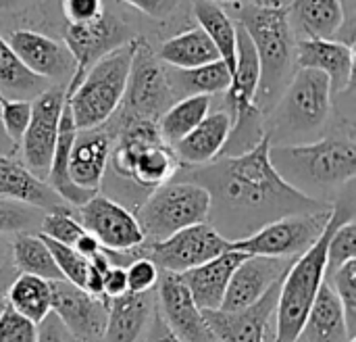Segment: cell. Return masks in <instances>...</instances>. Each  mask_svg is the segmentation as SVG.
Masks as SVG:
<instances>
[{
    "label": "cell",
    "mask_w": 356,
    "mask_h": 342,
    "mask_svg": "<svg viewBox=\"0 0 356 342\" xmlns=\"http://www.w3.org/2000/svg\"><path fill=\"white\" fill-rule=\"evenodd\" d=\"M269 138L238 157L194 167L173 180L202 186L211 196L209 224L227 240H242L263 226L298 213H313L330 205L313 201L286 184L269 161Z\"/></svg>",
    "instance_id": "6da1fadb"
},
{
    "label": "cell",
    "mask_w": 356,
    "mask_h": 342,
    "mask_svg": "<svg viewBox=\"0 0 356 342\" xmlns=\"http://www.w3.org/2000/svg\"><path fill=\"white\" fill-rule=\"evenodd\" d=\"M269 161L280 178L300 194L325 203L356 176V144L353 136H327L307 144L271 146ZM327 205V203H325Z\"/></svg>",
    "instance_id": "7a4b0ae2"
},
{
    "label": "cell",
    "mask_w": 356,
    "mask_h": 342,
    "mask_svg": "<svg viewBox=\"0 0 356 342\" xmlns=\"http://www.w3.org/2000/svg\"><path fill=\"white\" fill-rule=\"evenodd\" d=\"M250 38L259 56V90L257 107L267 115L290 81L292 67L296 65V40L288 23L286 6L252 2L240 8L238 23Z\"/></svg>",
    "instance_id": "3957f363"
},
{
    "label": "cell",
    "mask_w": 356,
    "mask_h": 342,
    "mask_svg": "<svg viewBox=\"0 0 356 342\" xmlns=\"http://www.w3.org/2000/svg\"><path fill=\"white\" fill-rule=\"evenodd\" d=\"M332 111L330 79L313 69H296L286 90L267 113L265 136L271 146L315 142Z\"/></svg>",
    "instance_id": "277c9868"
},
{
    "label": "cell",
    "mask_w": 356,
    "mask_h": 342,
    "mask_svg": "<svg viewBox=\"0 0 356 342\" xmlns=\"http://www.w3.org/2000/svg\"><path fill=\"white\" fill-rule=\"evenodd\" d=\"M353 219L350 211L346 205H334L332 207V217L319 236V240L305 251L300 257H296L286 272L280 295H277V307H275V326H273V336L275 342H294L315 299L325 282L327 274V242L330 236L338 226L344 221Z\"/></svg>",
    "instance_id": "5b68a950"
},
{
    "label": "cell",
    "mask_w": 356,
    "mask_h": 342,
    "mask_svg": "<svg viewBox=\"0 0 356 342\" xmlns=\"http://www.w3.org/2000/svg\"><path fill=\"white\" fill-rule=\"evenodd\" d=\"M108 121L115 130L108 163L117 176L144 190H156L179 173L181 165L173 148L163 142L156 121L125 119L117 113Z\"/></svg>",
    "instance_id": "8992f818"
},
{
    "label": "cell",
    "mask_w": 356,
    "mask_h": 342,
    "mask_svg": "<svg viewBox=\"0 0 356 342\" xmlns=\"http://www.w3.org/2000/svg\"><path fill=\"white\" fill-rule=\"evenodd\" d=\"M138 38L96 61L75 92L67 96L77 132L104 125L121 107Z\"/></svg>",
    "instance_id": "52a82bcc"
},
{
    "label": "cell",
    "mask_w": 356,
    "mask_h": 342,
    "mask_svg": "<svg viewBox=\"0 0 356 342\" xmlns=\"http://www.w3.org/2000/svg\"><path fill=\"white\" fill-rule=\"evenodd\" d=\"M209 213L211 196L202 186L171 180L152 190L134 215L144 242H163L190 226L209 221Z\"/></svg>",
    "instance_id": "ba28073f"
},
{
    "label": "cell",
    "mask_w": 356,
    "mask_h": 342,
    "mask_svg": "<svg viewBox=\"0 0 356 342\" xmlns=\"http://www.w3.org/2000/svg\"><path fill=\"white\" fill-rule=\"evenodd\" d=\"M332 207H325L313 213L280 217L263 226L254 234L242 240L229 242V249L248 257L296 259L319 240V236L323 234L332 217Z\"/></svg>",
    "instance_id": "9c48e42d"
},
{
    "label": "cell",
    "mask_w": 356,
    "mask_h": 342,
    "mask_svg": "<svg viewBox=\"0 0 356 342\" xmlns=\"http://www.w3.org/2000/svg\"><path fill=\"white\" fill-rule=\"evenodd\" d=\"M173 102L175 92L169 73L165 71L152 46L144 38H138L125 94L117 115L125 119L159 121Z\"/></svg>",
    "instance_id": "30bf717a"
},
{
    "label": "cell",
    "mask_w": 356,
    "mask_h": 342,
    "mask_svg": "<svg viewBox=\"0 0 356 342\" xmlns=\"http://www.w3.org/2000/svg\"><path fill=\"white\" fill-rule=\"evenodd\" d=\"M225 251H229V242L209 221L190 226L163 242H144L138 247L140 257L150 259L161 272L179 276Z\"/></svg>",
    "instance_id": "8fae6325"
},
{
    "label": "cell",
    "mask_w": 356,
    "mask_h": 342,
    "mask_svg": "<svg viewBox=\"0 0 356 342\" xmlns=\"http://www.w3.org/2000/svg\"><path fill=\"white\" fill-rule=\"evenodd\" d=\"M65 88L67 86L60 84L50 86L38 98L31 100V119L19 146L23 165L44 182L48 178L56 138H58L60 115L67 100Z\"/></svg>",
    "instance_id": "7c38bea8"
},
{
    "label": "cell",
    "mask_w": 356,
    "mask_h": 342,
    "mask_svg": "<svg viewBox=\"0 0 356 342\" xmlns=\"http://www.w3.org/2000/svg\"><path fill=\"white\" fill-rule=\"evenodd\" d=\"M129 40H134L129 27L108 10H104L92 23L67 25L63 44L67 46V50L75 61V71L65 88V94L71 96L79 86V81L83 79V75L88 73V69L96 61H100L104 54L113 52L115 48L127 44Z\"/></svg>",
    "instance_id": "4fadbf2b"
},
{
    "label": "cell",
    "mask_w": 356,
    "mask_h": 342,
    "mask_svg": "<svg viewBox=\"0 0 356 342\" xmlns=\"http://www.w3.org/2000/svg\"><path fill=\"white\" fill-rule=\"evenodd\" d=\"M77 215L83 230L108 253H127L144 244V234L136 221V215L108 196H92L77 209Z\"/></svg>",
    "instance_id": "5bb4252c"
},
{
    "label": "cell",
    "mask_w": 356,
    "mask_h": 342,
    "mask_svg": "<svg viewBox=\"0 0 356 342\" xmlns=\"http://www.w3.org/2000/svg\"><path fill=\"white\" fill-rule=\"evenodd\" d=\"M50 288L52 313L69 336L75 342H102L108 320V299L92 297L65 280L50 282Z\"/></svg>",
    "instance_id": "9a60e30c"
},
{
    "label": "cell",
    "mask_w": 356,
    "mask_h": 342,
    "mask_svg": "<svg viewBox=\"0 0 356 342\" xmlns=\"http://www.w3.org/2000/svg\"><path fill=\"white\" fill-rule=\"evenodd\" d=\"M159 316L181 342H219L207 324L204 311L194 303L179 274L161 272L156 282Z\"/></svg>",
    "instance_id": "2e32d148"
},
{
    "label": "cell",
    "mask_w": 356,
    "mask_h": 342,
    "mask_svg": "<svg viewBox=\"0 0 356 342\" xmlns=\"http://www.w3.org/2000/svg\"><path fill=\"white\" fill-rule=\"evenodd\" d=\"M6 42L33 75L60 86L69 84L75 71V61L63 42L33 29H15Z\"/></svg>",
    "instance_id": "e0dca14e"
},
{
    "label": "cell",
    "mask_w": 356,
    "mask_h": 342,
    "mask_svg": "<svg viewBox=\"0 0 356 342\" xmlns=\"http://www.w3.org/2000/svg\"><path fill=\"white\" fill-rule=\"evenodd\" d=\"M284 280V278H282ZM282 280L275 282L254 305L240 311H204L207 324L219 342H265L273 330L277 295Z\"/></svg>",
    "instance_id": "ac0fdd59"
},
{
    "label": "cell",
    "mask_w": 356,
    "mask_h": 342,
    "mask_svg": "<svg viewBox=\"0 0 356 342\" xmlns=\"http://www.w3.org/2000/svg\"><path fill=\"white\" fill-rule=\"evenodd\" d=\"M113 144L115 130L108 121L100 127L77 132L69 155V176L77 188L98 194L104 182Z\"/></svg>",
    "instance_id": "d6986e66"
},
{
    "label": "cell",
    "mask_w": 356,
    "mask_h": 342,
    "mask_svg": "<svg viewBox=\"0 0 356 342\" xmlns=\"http://www.w3.org/2000/svg\"><path fill=\"white\" fill-rule=\"evenodd\" d=\"M292 261L294 259L246 257L232 274L219 311H240L254 305L275 282L286 276Z\"/></svg>",
    "instance_id": "ffe728a7"
},
{
    "label": "cell",
    "mask_w": 356,
    "mask_h": 342,
    "mask_svg": "<svg viewBox=\"0 0 356 342\" xmlns=\"http://www.w3.org/2000/svg\"><path fill=\"white\" fill-rule=\"evenodd\" d=\"M298 69H313L330 79L332 94L350 88L355 73V50L348 42L338 40H300L294 54Z\"/></svg>",
    "instance_id": "44dd1931"
},
{
    "label": "cell",
    "mask_w": 356,
    "mask_h": 342,
    "mask_svg": "<svg viewBox=\"0 0 356 342\" xmlns=\"http://www.w3.org/2000/svg\"><path fill=\"white\" fill-rule=\"evenodd\" d=\"M0 196L46 213L69 211L71 207L40 178H35L21 161L0 150Z\"/></svg>",
    "instance_id": "7402d4cb"
},
{
    "label": "cell",
    "mask_w": 356,
    "mask_h": 342,
    "mask_svg": "<svg viewBox=\"0 0 356 342\" xmlns=\"http://www.w3.org/2000/svg\"><path fill=\"white\" fill-rule=\"evenodd\" d=\"M246 257L248 255H242V253L229 249V251L221 253L219 257L181 274L186 288L190 290L194 303L202 311H219L221 309L232 274Z\"/></svg>",
    "instance_id": "603a6c76"
},
{
    "label": "cell",
    "mask_w": 356,
    "mask_h": 342,
    "mask_svg": "<svg viewBox=\"0 0 356 342\" xmlns=\"http://www.w3.org/2000/svg\"><path fill=\"white\" fill-rule=\"evenodd\" d=\"M232 134V117L227 111L209 113L184 140L173 146L179 165L202 167L217 161Z\"/></svg>",
    "instance_id": "cb8c5ba5"
},
{
    "label": "cell",
    "mask_w": 356,
    "mask_h": 342,
    "mask_svg": "<svg viewBox=\"0 0 356 342\" xmlns=\"http://www.w3.org/2000/svg\"><path fill=\"white\" fill-rule=\"evenodd\" d=\"M292 33L300 40H334L344 27V0H290L286 8Z\"/></svg>",
    "instance_id": "d4e9b609"
},
{
    "label": "cell",
    "mask_w": 356,
    "mask_h": 342,
    "mask_svg": "<svg viewBox=\"0 0 356 342\" xmlns=\"http://www.w3.org/2000/svg\"><path fill=\"white\" fill-rule=\"evenodd\" d=\"M344 309L330 288L327 282L321 284L317 299L294 342H350Z\"/></svg>",
    "instance_id": "484cf974"
},
{
    "label": "cell",
    "mask_w": 356,
    "mask_h": 342,
    "mask_svg": "<svg viewBox=\"0 0 356 342\" xmlns=\"http://www.w3.org/2000/svg\"><path fill=\"white\" fill-rule=\"evenodd\" d=\"M152 311L154 307L150 293H125L123 297L111 299L102 342H138L150 322Z\"/></svg>",
    "instance_id": "4316f807"
},
{
    "label": "cell",
    "mask_w": 356,
    "mask_h": 342,
    "mask_svg": "<svg viewBox=\"0 0 356 342\" xmlns=\"http://www.w3.org/2000/svg\"><path fill=\"white\" fill-rule=\"evenodd\" d=\"M156 56L161 63L173 69H196L219 61L217 48L200 27H192L169 38L161 44Z\"/></svg>",
    "instance_id": "83f0119b"
},
{
    "label": "cell",
    "mask_w": 356,
    "mask_h": 342,
    "mask_svg": "<svg viewBox=\"0 0 356 342\" xmlns=\"http://www.w3.org/2000/svg\"><path fill=\"white\" fill-rule=\"evenodd\" d=\"M194 17L198 27L211 38L213 46L219 52V59L225 63L229 73L236 69V46H238V25L227 17V13L211 0H194Z\"/></svg>",
    "instance_id": "f1b7e54d"
},
{
    "label": "cell",
    "mask_w": 356,
    "mask_h": 342,
    "mask_svg": "<svg viewBox=\"0 0 356 342\" xmlns=\"http://www.w3.org/2000/svg\"><path fill=\"white\" fill-rule=\"evenodd\" d=\"M8 307L31 324H42L52 313V288L48 280L19 274L6 290Z\"/></svg>",
    "instance_id": "f546056e"
},
{
    "label": "cell",
    "mask_w": 356,
    "mask_h": 342,
    "mask_svg": "<svg viewBox=\"0 0 356 342\" xmlns=\"http://www.w3.org/2000/svg\"><path fill=\"white\" fill-rule=\"evenodd\" d=\"M48 88L50 81L33 75L0 36V96L10 100H33Z\"/></svg>",
    "instance_id": "4dcf8cb0"
},
{
    "label": "cell",
    "mask_w": 356,
    "mask_h": 342,
    "mask_svg": "<svg viewBox=\"0 0 356 342\" xmlns=\"http://www.w3.org/2000/svg\"><path fill=\"white\" fill-rule=\"evenodd\" d=\"M175 98L186 96H213L227 92L232 84V73L225 67V63L219 59L215 63L196 67V69H173V75H169Z\"/></svg>",
    "instance_id": "1f68e13d"
},
{
    "label": "cell",
    "mask_w": 356,
    "mask_h": 342,
    "mask_svg": "<svg viewBox=\"0 0 356 342\" xmlns=\"http://www.w3.org/2000/svg\"><path fill=\"white\" fill-rule=\"evenodd\" d=\"M209 113H211V96H186L175 100L156 121L163 142L173 148Z\"/></svg>",
    "instance_id": "d6a6232c"
},
{
    "label": "cell",
    "mask_w": 356,
    "mask_h": 342,
    "mask_svg": "<svg viewBox=\"0 0 356 342\" xmlns=\"http://www.w3.org/2000/svg\"><path fill=\"white\" fill-rule=\"evenodd\" d=\"M13 261L19 274L35 276L48 282H60L63 276L42 236L21 232L13 240Z\"/></svg>",
    "instance_id": "836d02e7"
},
{
    "label": "cell",
    "mask_w": 356,
    "mask_h": 342,
    "mask_svg": "<svg viewBox=\"0 0 356 342\" xmlns=\"http://www.w3.org/2000/svg\"><path fill=\"white\" fill-rule=\"evenodd\" d=\"M325 282L330 284V288L334 290V295L338 297L344 309L348 334L356 339V259L348 261L334 274H330Z\"/></svg>",
    "instance_id": "e575fe53"
},
{
    "label": "cell",
    "mask_w": 356,
    "mask_h": 342,
    "mask_svg": "<svg viewBox=\"0 0 356 342\" xmlns=\"http://www.w3.org/2000/svg\"><path fill=\"white\" fill-rule=\"evenodd\" d=\"M31 119V100H10L2 98L0 107V123L4 130L6 140L10 142V157L19 153L23 134Z\"/></svg>",
    "instance_id": "d590c367"
},
{
    "label": "cell",
    "mask_w": 356,
    "mask_h": 342,
    "mask_svg": "<svg viewBox=\"0 0 356 342\" xmlns=\"http://www.w3.org/2000/svg\"><path fill=\"white\" fill-rule=\"evenodd\" d=\"M42 236V234H40ZM44 238V236H42ZM60 276L65 282L77 286V288H83V282H86V276H88V259H83L73 247H67V244H58L50 238H44Z\"/></svg>",
    "instance_id": "8d00e7d4"
},
{
    "label": "cell",
    "mask_w": 356,
    "mask_h": 342,
    "mask_svg": "<svg viewBox=\"0 0 356 342\" xmlns=\"http://www.w3.org/2000/svg\"><path fill=\"white\" fill-rule=\"evenodd\" d=\"M356 259V224L355 219L344 221L342 226H338L334 230V234L330 236L327 242V274H334L336 270H340L342 265H346L348 261Z\"/></svg>",
    "instance_id": "74e56055"
},
{
    "label": "cell",
    "mask_w": 356,
    "mask_h": 342,
    "mask_svg": "<svg viewBox=\"0 0 356 342\" xmlns=\"http://www.w3.org/2000/svg\"><path fill=\"white\" fill-rule=\"evenodd\" d=\"M86 234L83 226L79 224V219L69 211H54V213H46L42 219V236L50 238L58 244H67L73 247L81 236Z\"/></svg>",
    "instance_id": "f35d334b"
},
{
    "label": "cell",
    "mask_w": 356,
    "mask_h": 342,
    "mask_svg": "<svg viewBox=\"0 0 356 342\" xmlns=\"http://www.w3.org/2000/svg\"><path fill=\"white\" fill-rule=\"evenodd\" d=\"M125 276H127V293L144 295V293H152L156 288L161 270L150 259L138 255L125 267Z\"/></svg>",
    "instance_id": "ab89813d"
},
{
    "label": "cell",
    "mask_w": 356,
    "mask_h": 342,
    "mask_svg": "<svg viewBox=\"0 0 356 342\" xmlns=\"http://www.w3.org/2000/svg\"><path fill=\"white\" fill-rule=\"evenodd\" d=\"M38 326L21 318L8 305L0 313V342H35Z\"/></svg>",
    "instance_id": "60d3db41"
},
{
    "label": "cell",
    "mask_w": 356,
    "mask_h": 342,
    "mask_svg": "<svg viewBox=\"0 0 356 342\" xmlns=\"http://www.w3.org/2000/svg\"><path fill=\"white\" fill-rule=\"evenodd\" d=\"M35 221V215L29 207H23L21 203H13L6 199H0V232H25Z\"/></svg>",
    "instance_id": "b9f144b4"
},
{
    "label": "cell",
    "mask_w": 356,
    "mask_h": 342,
    "mask_svg": "<svg viewBox=\"0 0 356 342\" xmlns=\"http://www.w3.org/2000/svg\"><path fill=\"white\" fill-rule=\"evenodd\" d=\"M63 15L67 19V25H83L96 21L106 8L104 0H63Z\"/></svg>",
    "instance_id": "7bdbcfd3"
},
{
    "label": "cell",
    "mask_w": 356,
    "mask_h": 342,
    "mask_svg": "<svg viewBox=\"0 0 356 342\" xmlns=\"http://www.w3.org/2000/svg\"><path fill=\"white\" fill-rule=\"evenodd\" d=\"M152 19H167L177 8L179 0H121Z\"/></svg>",
    "instance_id": "ee69618b"
},
{
    "label": "cell",
    "mask_w": 356,
    "mask_h": 342,
    "mask_svg": "<svg viewBox=\"0 0 356 342\" xmlns=\"http://www.w3.org/2000/svg\"><path fill=\"white\" fill-rule=\"evenodd\" d=\"M102 293L104 297L111 301V299H117V297H123L127 293V276H125V267L121 265H113L104 278H102Z\"/></svg>",
    "instance_id": "f6af8a7d"
},
{
    "label": "cell",
    "mask_w": 356,
    "mask_h": 342,
    "mask_svg": "<svg viewBox=\"0 0 356 342\" xmlns=\"http://www.w3.org/2000/svg\"><path fill=\"white\" fill-rule=\"evenodd\" d=\"M35 342H73L65 326L56 320L54 313H50L42 324H38V336Z\"/></svg>",
    "instance_id": "bcb514c9"
},
{
    "label": "cell",
    "mask_w": 356,
    "mask_h": 342,
    "mask_svg": "<svg viewBox=\"0 0 356 342\" xmlns=\"http://www.w3.org/2000/svg\"><path fill=\"white\" fill-rule=\"evenodd\" d=\"M142 342H181V341H177V339L173 336V332L165 326L163 318H161V316H159V311L154 309V311H152V316H150V322H148V326H146V330H144V341Z\"/></svg>",
    "instance_id": "7dc6e473"
},
{
    "label": "cell",
    "mask_w": 356,
    "mask_h": 342,
    "mask_svg": "<svg viewBox=\"0 0 356 342\" xmlns=\"http://www.w3.org/2000/svg\"><path fill=\"white\" fill-rule=\"evenodd\" d=\"M73 249H75V251H77V253H79L83 259H92L96 253H100V251H102L100 242H98L94 236H90L88 232H86V234H83V236H81V238H79V240L73 244Z\"/></svg>",
    "instance_id": "c3c4849f"
},
{
    "label": "cell",
    "mask_w": 356,
    "mask_h": 342,
    "mask_svg": "<svg viewBox=\"0 0 356 342\" xmlns=\"http://www.w3.org/2000/svg\"><path fill=\"white\" fill-rule=\"evenodd\" d=\"M21 0H0V8H8V6H15L19 4Z\"/></svg>",
    "instance_id": "681fc988"
},
{
    "label": "cell",
    "mask_w": 356,
    "mask_h": 342,
    "mask_svg": "<svg viewBox=\"0 0 356 342\" xmlns=\"http://www.w3.org/2000/svg\"><path fill=\"white\" fill-rule=\"evenodd\" d=\"M0 107H2V96H0ZM6 142V136H4V130H2V123H0V146Z\"/></svg>",
    "instance_id": "f907efd6"
},
{
    "label": "cell",
    "mask_w": 356,
    "mask_h": 342,
    "mask_svg": "<svg viewBox=\"0 0 356 342\" xmlns=\"http://www.w3.org/2000/svg\"><path fill=\"white\" fill-rule=\"evenodd\" d=\"M261 4H280V0H257Z\"/></svg>",
    "instance_id": "816d5d0a"
},
{
    "label": "cell",
    "mask_w": 356,
    "mask_h": 342,
    "mask_svg": "<svg viewBox=\"0 0 356 342\" xmlns=\"http://www.w3.org/2000/svg\"><path fill=\"white\" fill-rule=\"evenodd\" d=\"M265 342H275V336H273V330L267 334V339H265Z\"/></svg>",
    "instance_id": "f5cc1de1"
},
{
    "label": "cell",
    "mask_w": 356,
    "mask_h": 342,
    "mask_svg": "<svg viewBox=\"0 0 356 342\" xmlns=\"http://www.w3.org/2000/svg\"><path fill=\"white\" fill-rule=\"evenodd\" d=\"M6 307V303H4V299H2V293H0V313H2V309Z\"/></svg>",
    "instance_id": "db71d44e"
},
{
    "label": "cell",
    "mask_w": 356,
    "mask_h": 342,
    "mask_svg": "<svg viewBox=\"0 0 356 342\" xmlns=\"http://www.w3.org/2000/svg\"><path fill=\"white\" fill-rule=\"evenodd\" d=\"M2 263H4V255H2V244H0V270H2Z\"/></svg>",
    "instance_id": "11a10c76"
},
{
    "label": "cell",
    "mask_w": 356,
    "mask_h": 342,
    "mask_svg": "<svg viewBox=\"0 0 356 342\" xmlns=\"http://www.w3.org/2000/svg\"><path fill=\"white\" fill-rule=\"evenodd\" d=\"M211 2H221V0H211ZM223 2H234V0H223Z\"/></svg>",
    "instance_id": "9f6ffc18"
}]
</instances>
